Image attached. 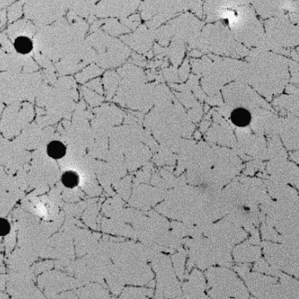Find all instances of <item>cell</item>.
<instances>
[{"label":"cell","instance_id":"cb8c5ba5","mask_svg":"<svg viewBox=\"0 0 299 299\" xmlns=\"http://www.w3.org/2000/svg\"><path fill=\"white\" fill-rule=\"evenodd\" d=\"M263 168H264V166L261 162L254 161V162H252V163L247 164L245 173L246 175H254L256 170H262Z\"/></svg>","mask_w":299,"mask_h":299},{"label":"cell","instance_id":"5b68a950","mask_svg":"<svg viewBox=\"0 0 299 299\" xmlns=\"http://www.w3.org/2000/svg\"><path fill=\"white\" fill-rule=\"evenodd\" d=\"M271 180L276 183H290L299 188V168L286 159H272L267 166Z\"/></svg>","mask_w":299,"mask_h":299},{"label":"cell","instance_id":"83f0119b","mask_svg":"<svg viewBox=\"0 0 299 299\" xmlns=\"http://www.w3.org/2000/svg\"><path fill=\"white\" fill-rule=\"evenodd\" d=\"M194 136L196 137V139H199V138H200V134H199V133H197V134L194 135Z\"/></svg>","mask_w":299,"mask_h":299},{"label":"cell","instance_id":"6da1fadb","mask_svg":"<svg viewBox=\"0 0 299 299\" xmlns=\"http://www.w3.org/2000/svg\"><path fill=\"white\" fill-rule=\"evenodd\" d=\"M151 261L153 269L158 274L156 298L181 297L180 288L175 278L169 259L165 255L157 254Z\"/></svg>","mask_w":299,"mask_h":299},{"label":"cell","instance_id":"44dd1931","mask_svg":"<svg viewBox=\"0 0 299 299\" xmlns=\"http://www.w3.org/2000/svg\"><path fill=\"white\" fill-rule=\"evenodd\" d=\"M254 271H261V272H264L267 274H272V275H275V276H280L281 272L275 269L274 267H270L266 262H264V260H259V262L255 264L254 266Z\"/></svg>","mask_w":299,"mask_h":299},{"label":"cell","instance_id":"ba28073f","mask_svg":"<svg viewBox=\"0 0 299 299\" xmlns=\"http://www.w3.org/2000/svg\"><path fill=\"white\" fill-rule=\"evenodd\" d=\"M205 280L198 271H194L190 274L188 283L184 285V293L186 298H206L204 295Z\"/></svg>","mask_w":299,"mask_h":299},{"label":"cell","instance_id":"603a6c76","mask_svg":"<svg viewBox=\"0 0 299 299\" xmlns=\"http://www.w3.org/2000/svg\"><path fill=\"white\" fill-rule=\"evenodd\" d=\"M153 168L151 165L146 166L142 171L138 173L137 178H136V184H140V183H147L150 179L151 176V171Z\"/></svg>","mask_w":299,"mask_h":299},{"label":"cell","instance_id":"9a60e30c","mask_svg":"<svg viewBox=\"0 0 299 299\" xmlns=\"http://www.w3.org/2000/svg\"><path fill=\"white\" fill-rule=\"evenodd\" d=\"M33 41L31 38L26 35H20L13 41V48L17 53L26 55L31 53L33 50Z\"/></svg>","mask_w":299,"mask_h":299},{"label":"cell","instance_id":"d4e9b609","mask_svg":"<svg viewBox=\"0 0 299 299\" xmlns=\"http://www.w3.org/2000/svg\"><path fill=\"white\" fill-rule=\"evenodd\" d=\"M11 228V224L7 219L4 217H0V236H6L10 234Z\"/></svg>","mask_w":299,"mask_h":299},{"label":"cell","instance_id":"4316f807","mask_svg":"<svg viewBox=\"0 0 299 299\" xmlns=\"http://www.w3.org/2000/svg\"><path fill=\"white\" fill-rule=\"evenodd\" d=\"M291 158H292V160L295 161L296 163H299V152H292L291 154Z\"/></svg>","mask_w":299,"mask_h":299},{"label":"cell","instance_id":"d6986e66","mask_svg":"<svg viewBox=\"0 0 299 299\" xmlns=\"http://www.w3.org/2000/svg\"><path fill=\"white\" fill-rule=\"evenodd\" d=\"M61 181H62V185L63 186H65L66 188H75L79 184V176L74 171L69 170L62 174Z\"/></svg>","mask_w":299,"mask_h":299},{"label":"cell","instance_id":"8992f818","mask_svg":"<svg viewBox=\"0 0 299 299\" xmlns=\"http://www.w3.org/2000/svg\"><path fill=\"white\" fill-rule=\"evenodd\" d=\"M166 196L163 190L139 185L135 189L132 205L140 209L148 210Z\"/></svg>","mask_w":299,"mask_h":299},{"label":"cell","instance_id":"3957f363","mask_svg":"<svg viewBox=\"0 0 299 299\" xmlns=\"http://www.w3.org/2000/svg\"><path fill=\"white\" fill-rule=\"evenodd\" d=\"M210 285L224 293L227 298H248L246 289L237 276L225 269H212L206 272Z\"/></svg>","mask_w":299,"mask_h":299},{"label":"cell","instance_id":"52a82bcc","mask_svg":"<svg viewBox=\"0 0 299 299\" xmlns=\"http://www.w3.org/2000/svg\"><path fill=\"white\" fill-rule=\"evenodd\" d=\"M265 185L271 195L279 202L289 205H299L298 193L293 189L283 185L282 183H276L271 180L266 181Z\"/></svg>","mask_w":299,"mask_h":299},{"label":"cell","instance_id":"4fadbf2b","mask_svg":"<svg viewBox=\"0 0 299 299\" xmlns=\"http://www.w3.org/2000/svg\"><path fill=\"white\" fill-rule=\"evenodd\" d=\"M281 286L286 295V299H298L299 298V282L285 274H280Z\"/></svg>","mask_w":299,"mask_h":299},{"label":"cell","instance_id":"ffe728a7","mask_svg":"<svg viewBox=\"0 0 299 299\" xmlns=\"http://www.w3.org/2000/svg\"><path fill=\"white\" fill-rule=\"evenodd\" d=\"M262 232L263 238L266 240L276 242H280V240H281V236L277 235L273 228V225H271L269 222L263 223L262 226Z\"/></svg>","mask_w":299,"mask_h":299},{"label":"cell","instance_id":"ac0fdd59","mask_svg":"<svg viewBox=\"0 0 299 299\" xmlns=\"http://www.w3.org/2000/svg\"><path fill=\"white\" fill-rule=\"evenodd\" d=\"M185 255H186V252L184 249H181L180 252L176 255H174L172 258L175 271H176V274L180 277V279H183V277H184Z\"/></svg>","mask_w":299,"mask_h":299},{"label":"cell","instance_id":"8fae6325","mask_svg":"<svg viewBox=\"0 0 299 299\" xmlns=\"http://www.w3.org/2000/svg\"><path fill=\"white\" fill-rule=\"evenodd\" d=\"M206 139L209 140L210 142H215L229 147H236L237 145L234 135H232V133L230 132L228 133L220 129L216 131L212 129L209 134L206 135Z\"/></svg>","mask_w":299,"mask_h":299},{"label":"cell","instance_id":"9c48e42d","mask_svg":"<svg viewBox=\"0 0 299 299\" xmlns=\"http://www.w3.org/2000/svg\"><path fill=\"white\" fill-rule=\"evenodd\" d=\"M234 258L237 262H253L261 256V249L257 246H251L249 243H244L234 249Z\"/></svg>","mask_w":299,"mask_h":299},{"label":"cell","instance_id":"484cf974","mask_svg":"<svg viewBox=\"0 0 299 299\" xmlns=\"http://www.w3.org/2000/svg\"><path fill=\"white\" fill-rule=\"evenodd\" d=\"M249 265H247V264H242V265H241V266L235 268V271H237L238 273L241 274L242 276L245 275L246 273H248V272H249Z\"/></svg>","mask_w":299,"mask_h":299},{"label":"cell","instance_id":"2e32d148","mask_svg":"<svg viewBox=\"0 0 299 299\" xmlns=\"http://www.w3.org/2000/svg\"><path fill=\"white\" fill-rule=\"evenodd\" d=\"M67 148L60 140H52L47 145V154L54 160L62 159L66 155Z\"/></svg>","mask_w":299,"mask_h":299},{"label":"cell","instance_id":"e0dca14e","mask_svg":"<svg viewBox=\"0 0 299 299\" xmlns=\"http://www.w3.org/2000/svg\"><path fill=\"white\" fill-rule=\"evenodd\" d=\"M172 152L166 146L162 145L160 149H159V153L154 157V162L158 166L164 165V164H168V165L173 166L175 164V162H176V156L173 155Z\"/></svg>","mask_w":299,"mask_h":299},{"label":"cell","instance_id":"5bb4252c","mask_svg":"<svg viewBox=\"0 0 299 299\" xmlns=\"http://www.w3.org/2000/svg\"><path fill=\"white\" fill-rule=\"evenodd\" d=\"M269 140V150H267L269 158L271 157V159H286V153L282 147V144L278 138L275 136H270Z\"/></svg>","mask_w":299,"mask_h":299},{"label":"cell","instance_id":"7a4b0ae2","mask_svg":"<svg viewBox=\"0 0 299 299\" xmlns=\"http://www.w3.org/2000/svg\"><path fill=\"white\" fill-rule=\"evenodd\" d=\"M263 248L267 260L272 266L294 274L296 277L299 276V249L271 242H265Z\"/></svg>","mask_w":299,"mask_h":299},{"label":"cell","instance_id":"30bf717a","mask_svg":"<svg viewBox=\"0 0 299 299\" xmlns=\"http://www.w3.org/2000/svg\"><path fill=\"white\" fill-rule=\"evenodd\" d=\"M281 132V137L283 143L288 149H298L299 148V127L298 124L292 126H285Z\"/></svg>","mask_w":299,"mask_h":299},{"label":"cell","instance_id":"277c9868","mask_svg":"<svg viewBox=\"0 0 299 299\" xmlns=\"http://www.w3.org/2000/svg\"><path fill=\"white\" fill-rule=\"evenodd\" d=\"M242 277L246 281L250 291L258 298L286 299L283 288L277 285L276 279L258 274H250L249 272Z\"/></svg>","mask_w":299,"mask_h":299},{"label":"cell","instance_id":"7402d4cb","mask_svg":"<svg viewBox=\"0 0 299 299\" xmlns=\"http://www.w3.org/2000/svg\"><path fill=\"white\" fill-rule=\"evenodd\" d=\"M127 293L129 295L126 296L127 298H135V299H143L148 298L153 295V291L148 289H128Z\"/></svg>","mask_w":299,"mask_h":299},{"label":"cell","instance_id":"7c38bea8","mask_svg":"<svg viewBox=\"0 0 299 299\" xmlns=\"http://www.w3.org/2000/svg\"><path fill=\"white\" fill-rule=\"evenodd\" d=\"M231 120L238 127H247L252 120V114L250 111L243 107H238L231 112Z\"/></svg>","mask_w":299,"mask_h":299}]
</instances>
